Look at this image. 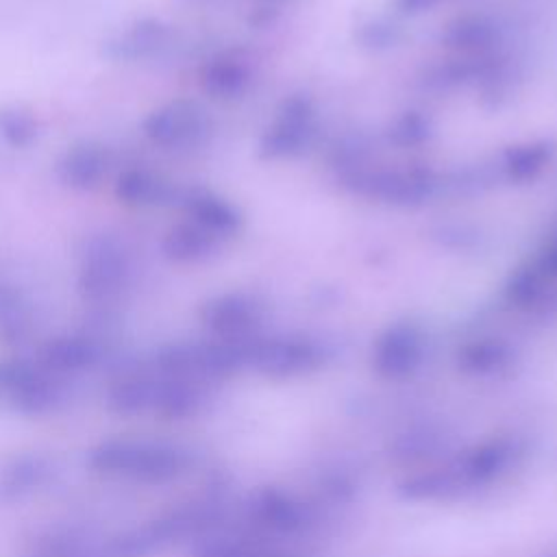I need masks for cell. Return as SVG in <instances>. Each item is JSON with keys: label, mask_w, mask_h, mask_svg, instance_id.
<instances>
[{"label": "cell", "mask_w": 557, "mask_h": 557, "mask_svg": "<svg viewBox=\"0 0 557 557\" xmlns=\"http://www.w3.org/2000/svg\"><path fill=\"white\" fill-rule=\"evenodd\" d=\"M89 463L107 474L139 481H168L187 468L189 457L185 450L168 444L115 440L98 446L91 453Z\"/></svg>", "instance_id": "obj_1"}, {"label": "cell", "mask_w": 557, "mask_h": 557, "mask_svg": "<svg viewBox=\"0 0 557 557\" xmlns=\"http://www.w3.org/2000/svg\"><path fill=\"white\" fill-rule=\"evenodd\" d=\"M133 272L126 246L109 233L91 235L81 252L78 289L89 302H111L128 285Z\"/></svg>", "instance_id": "obj_2"}, {"label": "cell", "mask_w": 557, "mask_h": 557, "mask_svg": "<svg viewBox=\"0 0 557 557\" xmlns=\"http://www.w3.org/2000/svg\"><path fill=\"white\" fill-rule=\"evenodd\" d=\"M144 135L161 148L178 150L205 141L209 135V117L191 100H172L154 109L141 124Z\"/></svg>", "instance_id": "obj_3"}, {"label": "cell", "mask_w": 557, "mask_h": 557, "mask_svg": "<svg viewBox=\"0 0 557 557\" xmlns=\"http://www.w3.org/2000/svg\"><path fill=\"white\" fill-rule=\"evenodd\" d=\"M322 361H324V352L311 339H300V337L255 339L252 337L248 344V366L274 379L311 372Z\"/></svg>", "instance_id": "obj_4"}, {"label": "cell", "mask_w": 557, "mask_h": 557, "mask_svg": "<svg viewBox=\"0 0 557 557\" xmlns=\"http://www.w3.org/2000/svg\"><path fill=\"white\" fill-rule=\"evenodd\" d=\"M0 392L28 411L50 409L61 396L57 374L46 370L39 361L26 359L0 363Z\"/></svg>", "instance_id": "obj_5"}, {"label": "cell", "mask_w": 557, "mask_h": 557, "mask_svg": "<svg viewBox=\"0 0 557 557\" xmlns=\"http://www.w3.org/2000/svg\"><path fill=\"white\" fill-rule=\"evenodd\" d=\"M524 446L518 437L500 435L485 440L470 450L461 453L453 463V472L459 476L461 485L468 490H474L479 485H487L503 476L522 455Z\"/></svg>", "instance_id": "obj_6"}, {"label": "cell", "mask_w": 557, "mask_h": 557, "mask_svg": "<svg viewBox=\"0 0 557 557\" xmlns=\"http://www.w3.org/2000/svg\"><path fill=\"white\" fill-rule=\"evenodd\" d=\"M263 307L248 294H222L200 309L202 324L218 339H246L259 326Z\"/></svg>", "instance_id": "obj_7"}, {"label": "cell", "mask_w": 557, "mask_h": 557, "mask_svg": "<svg viewBox=\"0 0 557 557\" xmlns=\"http://www.w3.org/2000/svg\"><path fill=\"white\" fill-rule=\"evenodd\" d=\"M424 339L418 326L398 322L389 326L374 346V368L385 379H403L422 361Z\"/></svg>", "instance_id": "obj_8"}, {"label": "cell", "mask_w": 557, "mask_h": 557, "mask_svg": "<svg viewBox=\"0 0 557 557\" xmlns=\"http://www.w3.org/2000/svg\"><path fill=\"white\" fill-rule=\"evenodd\" d=\"M172 26L157 17H141L104 44V54L113 61H144L159 54L172 41Z\"/></svg>", "instance_id": "obj_9"}, {"label": "cell", "mask_w": 557, "mask_h": 557, "mask_svg": "<svg viewBox=\"0 0 557 557\" xmlns=\"http://www.w3.org/2000/svg\"><path fill=\"white\" fill-rule=\"evenodd\" d=\"M111 152L94 141H81L70 146L57 163L59 181L76 191H89L98 187L111 170Z\"/></svg>", "instance_id": "obj_10"}, {"label": "cell", "mask_w": 557, "mask_h": 557, "mask_svg": "<svg viewBox=\"0 0 557 557\" xmlns=\"http://www.w3.org/2000/svg\"><path fill=\"white\" fill-rule=\"evenodd\" d=\"M313 133V111L307 100L292 98L261 141L265 157H285L300 150Z\"/></svg>", "instance_id": "obj_11"}, {"label": "cell", "mask_w": 557, "mask_h": 557, "mask_svg": "<svg viewBox=\"0 0 557 557\" xmlns=\"http://www.w3.org/2000/svg\"><path fill=\"white\" fill-rule=\"evenodd\" d=\"M176 202L183 207V211L187 213V218L194 224L207 228L209 233H213L222 239H226L228 235H233L239 228L242 220H239V213L235 211V207L207 189L178 191Z\"/></svg>", "instance_id": "obj_12"}, {"label": "cell", "mask_w": 557, "mask_h": 557, "mask_svg": "<svg viewBox=\"0 0 557 557\" xmlns=\"http://www.w3.org/2000/svg\"><path fill=\"white\" fill-rule=\"evenodd\" d=\"M102 355V346L87 335H61L46 342L39 350V363L52 374H70L91 368Z\"/></svg>", "instance_id": "obj_13"}, {"label": "cell", "mask_w": 557, "mask_h": 557, "mask_svg": "<svg viewBox=\"0 0 557 557\" xmlns=\"http://www.w3.org/2000/svg\"><path fill=\"white\" fill-rule=\"evenodd\" d=\"M222 246V237L194 224L191 220L172 226L161 242L163 255L174 263H200L211 259Z\"/></svg>", "instance_id": "obj_14"}, {"label": "cell", "mask_w": 557, "mask_h": 557, "mask_svg": "<svg viewBox=\"0 0 557 557\" xmlns=\"http://www.w3.org/2000/svg\"><path fill=\"white\" fill-rule=\"evenodd\" d=\"M115 196L128 207H157L176 200L178 191L146 168H128L115 181Z\"/></svg>", "instance_id": "obj_15"}, {"label": "cell", "mask_w": 557, "mask_h": 557, "mask_svg": "<svg viewBox=\"0 0 557 557\" xmlns=\"http://www.w3.org/2000/svg\"><path fill=\"white\" fill-rule=\"evenodd\" d=\"M252 516L259 524L281 531V533H294L302 529L309 522V511L302 503L292 498L285 492L278 490H263L255 496Z\"/></svg>", "instance_id": "obj_16"}, {"label": "cell", "mask_w": 557, "mask_h": 557, "mask_svg": "<svg viewBox=\"0 0 557 557\" xmlns=\"http://www.w3.org/2000/svg\"><path fill=\"white\" fill-rule=\"evenodd\" d=\"M250 81L248 63L233 52H222L205 63L200 72V83L207 94L215 98H231L246 89Z\"/></svg>", "instance_id": "obj_17"}, {"label": "cell", "mask_w": 557, "mask_h": 557, "mask_svg": "<svg viewBox=\"0 0 557 557\" xmlns=\"http://www.w3.org/2000/svg\"><path fill=\"white\" fill-rule=\"evenodd\" d=\"M396 490L405 500H448L466 494V487L453 472L450 463L446 468L411 474L405 481H400Z\"/></svg>", "instance_id": "obj_18"}, {"label": "cell", "mask_w": 557, "mask_h": 557, "mask_svg": "<svg viewBox=\"0 0 557 557\" xmlns=\"http://www.w3.org/2000/svg\"><path fill=\"white\" fill-rule=\"evenodd\" d=\"M157 372H128L109 389V403L117 413H141L154 407Z\"/></svg>", "instance_id": "obj_19"}, {"label": "cell", "mask_w": 557, "mask_h": 557, "mask_svg": "<svg viewBox=\"0 0 557 557\" xmlns=\"http://www.w3.org/2000/svg\"><path fill=\"white\" fill-rule=\"evenodd\" d=\"M511 348L500 339H479L461 348L459 366L472 374H494L507 368Z\"/></svg>", "instance_id": "obj_20"}, {"label": "cell", "mask_w": 557, "mask_h": 557, "mask_svg": "<svg viewBox=\"0 0 557 557\" xmlns=\"http://www.w3.org/2000/svg\"><path fill=\"white\" fill-rule=\"evenodd\" d=\"M37 133H39V124L28 109L17 104L0 107V137L9 146L24 148L35 141Z\"/></svg>", "instance_id": "obj_21"}, {"label": "cell", "mask_w": 557, "mask_h": 557, "mask_svg": "<svg viewBox=\"0 0 557 557\" xmlns=\"http://www.w3.org/2000/svg\"><path fill=\"white\" fill-rule=\"evenodd\" d=\"M28 324V302L20 289L0 285V329L2 333H22Z\"/></svg>", "instance_id": "obj_22"}, {"label": "cell", "mask_w": 557, "mask_h": 557, "mask_svg": "<svg viewBox=\"0 0 557 557\" xmlns=\"http://www.w3.org/2000/svg\"><path fill=\"white\" fill-rule=\"evenodd\" d=\"M548 150L544 146H524L518 150H511L505 168L511 176L516 178H527L533 176L546 161Z\"/></svg>", "instance_id": "obj_23"}, {"label": "cell", "mask_w": 557, "mask_h": 557, "mask_svg": "<svg viewBox=\"0 0 557 557\" xmlns=\"http://www.w3.org/2000/svg\"><path fill=\"white\" fill-rule=\"evenodd\" d=\"M46 474V466L37 459H22L15 463V468H11L4 476V487L7 490H30L33 485H37Z\"/></svg>", "instance_id": "obj_24"}, {"label": "cell", "mask_w": 557, "mask_h": 557, "mask_svg": "<svg viewBox=\"0 0 557 557\" xmlns=\"http://www.w3.org/2000/svg\"><path fill=\"white\" fill-rule=\"evenodd\" d=\"M540 292H542V278L537 276V272H531V270L516 274V278L509 285V298L520 305L533 302L540 296Z\"/></svg>", "instance_id": "obj_25"}, {"label": "cell", "mask_w": 557, "mask_h": 557, "mask_svg": "<svg viewBox=\"0 0 557 557\" xmlns=\"http://www.w3.org/2000/svg\"><path fill=\"white\" fill-rule=\"evenodd\" d=\"M450 37L455 39V44H463V46H481L485 41H490L492 37V30L490 26H485L483 22L479 20H470V22H461L459 26L453 28Z\"/></svg>", "instance_id": "obj_26"}, {"label": "cell", "mask_w": 557, "mask_h": 557, "mask_svg": "<svg viewBox=\"0 0 557 557\" xmlns=\"http://www.w3.org/2000/svg\"><path fill=\"white\" fill-rule=\"evenodd\" d=\"M440 2H446V0H398V7L407 13H418V11L437 7Z\"/></svg>", "instance_id": "obj_27"}, {"label": "cell", "mask_w": 557, "mask_h": 557, "mask_svg": "<svg viewBox=\"0 0 557 557\" xmlns=\"http://www.w3.org/2000/svg\"><path fill=\"white\" fill-rule=\"evenodd\" d=\"M546 265H548V268H553V272H557V246L548 252V257H546Z\"/></svg>", "instance_id": "obj_28"}]
</instances>
